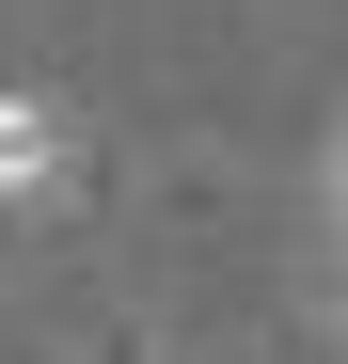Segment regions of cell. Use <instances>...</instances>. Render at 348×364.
<instances>
[{"instance_id":"6da1fadb","label":"cell","mask_w":348,"mask_h":364,"mask_svg":"<svg viewBox=\"0 0 348 364\" xmlns=\"http://www.w3.org/2000/svg\"><path fill=\"white\" fill-rule=\"evenodd\" d=\"M64 174H80V127L48 95H0V206H48Z\"/></svg>"},{"instance_id":"7a4b0ae2","label":"cell","mask_w":348,"mask_h":364,"mask_svg":"<svg viewBox=\"0 0 348 364\" xmlns=\"http://www.w3.org/2000/svg\"><path fill=\"white\" fill-rule=\"evenodd\" d=\"M317 222L348 237V127H332V159H317Z\"/></svg>"}]
</instances>
